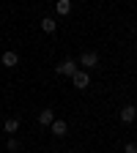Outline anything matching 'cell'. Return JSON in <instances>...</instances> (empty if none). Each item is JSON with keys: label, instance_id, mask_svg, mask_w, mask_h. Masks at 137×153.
<instances>
[{"label": "cell", "instance_id": "cell-1", "mask_svg": "<svg viewBox=\"0 0 137 153\" xmlns=\"http://www.w3.org/2000/svg\"><path fill=\"white\" fill-rule=\"evenodd\" d=\"M77 66H82V68H96V66H99V55H96V52H82Z\"/></svg>", "mask_w": 137, "mask_h": 153}, {"label": "cell", "instance_id": "cell-2", "mask_svg": "<svg viewBox=\"0 0 137 153\" xmlns=\"http://www.w3.org/2000/svg\"><path fill=\"white\" fill-rule=\"evenodd\" d=\"M71 82H74V88H80V90H85V88L91 85V76H88L85 71H80V68H77V71L71 74Z\"/></svg>", "mask_w": 137, "mask_h": 153}, {"label": "cell", "instance_id": "cell-3", "mask_svg": "<svg viewBox=\"0 0 137 153\" xmlns=\"http://www.w3.org/2000/svg\"><path fill=\"white\" fill-rule=\"evenodd\" d=\"M77 68H80V66H77L74 60H63L61 66H55V71H58V74H63V76H71Z\"/></svg>", "mask_w": 137, "mask_h": 153}, {"label": "cell", "instance_id": "cell-4", "mask_svg": "<svg viewBox=\"0 0 137 153\" xmlns=\"http://www.w3.org/2000/svg\"><path fill=\"white\" fill-rule=\"evenodd\" d=\"M49 131L55 134V137H66L69 126H66V120H52V123H49Z\"/></svg>", "mask_w": 137, "mask_h": 153}, {"label": "cell", "instance_id": "cell-5", "mask_svg": "<svg viewBox=\"0 0 137 153\" xmlns=\"http://www.w3.org/2000/svg\"><path fill=\"white\" fill-rule=\"evenodd\" d=\"M134 118H137V109H134L132 104L121 109V120H124V123H134Z\"/></svg>", "mask_w": 137, "mask_h": 153}, {"label": "cell", "instance_id": "cell-6", "mask_svg": "<svg viewBox=\"0 0 137 153\" xmlns=\"http://www.w3.org/2000/svg\"><path fill=\"white\" fill-rule=\"evenodd\" d=\"M55 11L61 14V16L71 14V0H58V3H55Z\"/></svg>", "mask_w": 137, "mask_h": 153}, {"label": "cell", "instance_id": "cell-7", "mask_svg": "<svg viewBox=\"0 0 137 153\" xmlns=\"http://www.w3.org/2000/svg\"><path fill=\"white\" fill-rule=\"evenodd\" d=\"M16 63H19V55H16V52H6V55H3V66H6V68H14Z\"/></svg>", "mask_w": 137, "mask_h": 153}, {"label": "cell", "instance_id": "cell-8", "mask_svg": "<svg viewBox=\"0 0 137 153\" xmlns=\"http://www.w3.org/2000/svg\"><path fill=\"white\" fill-rule=\"evenodd\" d=\"M52 120H55L52 109H41V112H38V123H41V126H49Z\"/></svg>", "mask_w": 137, "mask_h": 153}, {"label": "cell", "instance_id": "cell-9", "mask_svg": "<svg viewBox=\"0 0 137 153\" xmlns=\"http://www.w3.org/2000/svg\"><path fill=\"white\" fill-rule=\"evenodd\" d=\"M55 27H58V22H55L52 16H44V19H41V30H44V33H55Z\"/></svg>", "mask_w": 137, "mask_h": 153}, {"label": "cell", "instance_id": "cell-10", "mask_svg": "<svg viewBox=\"0 0 137 153\" xmlns=\"http://www.w3.org/2000/svg\"><path fill=\"white\" fill-rule=\"evenodd\" d=\"M3 128H6L8 134H16V131H19V120H16V118H8V120L3 123Z\"/></svg>", "mask_w": 137, "mask_h": 153}, {"label": "cell", "instance_id": "cell-11", "mask_svg": "<svg viewBox=\"0 0 137 153\" xmlns=\"http://www.w3.org/2000/svg\"><path fill=\"white\" fill-rule=\"evenodd\" d=\"M8 150H19V142H16V140H14V137H11V140H8Z\"/></svg>", "mask_w": 137, "mask_h": 153}, {"label": "cell", "instance_id": "cell-12", "mask_svg": "<svg viewBox=\"0 0 137 153\" xmlns=\"http://www.w3.org/2000/svg\"><path fill=\"white\" fill-rule=\"evenodd\" d=\"M124 153H137V145H134V142H129V145H126V150H124Z\"/></svg>", "mask_w": 137, "mask_h": 153}, {"label": "cell", "instance_id": "cell-13", "mask_svg": "<svg viewBox=\"0 0 137 153\" xmlns=\"http://www.w3.org/2000/svg\"><path fill=\"white\" fill-rule=\"evenodd\" d=\"M134 120H137V118H134Z\"/></svg>", "mask_w": 137, "mask_h": 153}]
</instances>
